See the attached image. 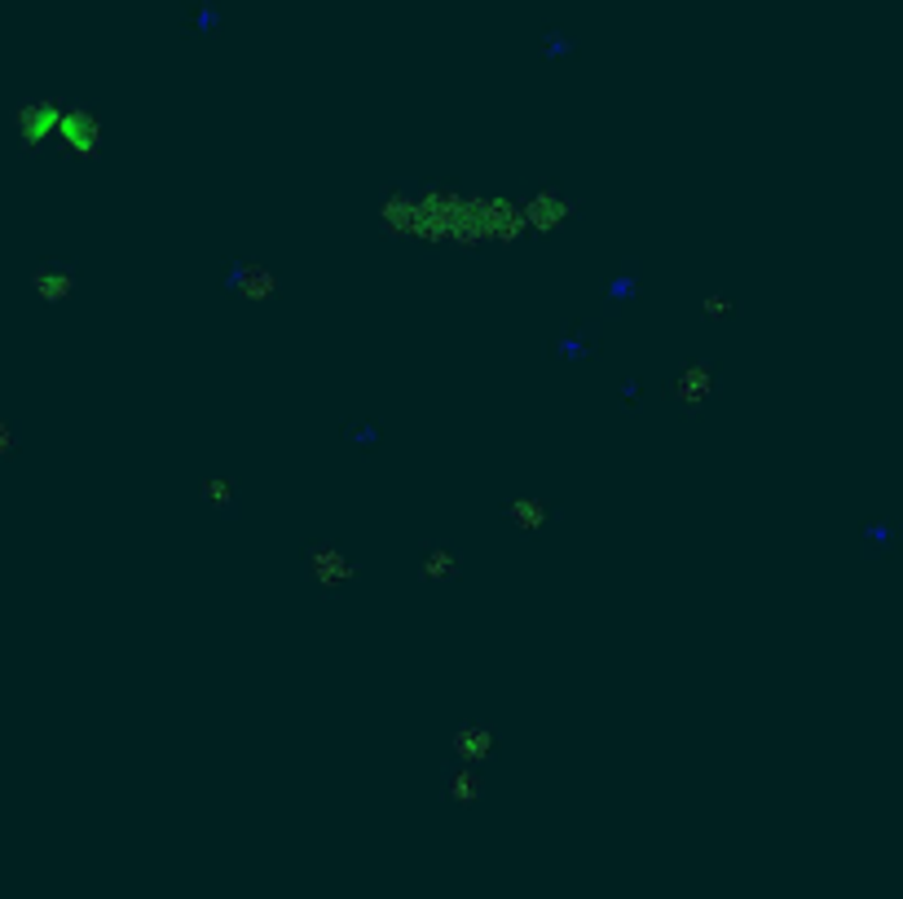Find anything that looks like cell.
<instances>
[{
	"label": "cell",
	"instance_id": "obj_1",
	"mask_svg": "<svg viewBox=\"0 0 903 899\" xmlns=\"http://www.w3.org/2000/svg\"><path fill=\"white\" fill-rule=\"evenodd\" d=\"M384 229L419 242H516L529 221L525 203L512 199H467L454 190L384 195Z\"/></svg>",
	"mask_w": 903,
	"mask_h": 899
},
{
	"label": "cell",
	"instance_id": "obj_2",
	"mask_svg": "<svg viewBox=\"0 0 903 899\" xmlns=\"http://www.w3.org/2000/svg\"><path fill=\"white\" fill-rule=\"evenodd\" d=\"M309 574H313V583L322 591H340L344 583L358 578V564L340 547H331V542H313L309 547Z\"/></svg>",
	"mask_w": 903,
	"mask_h": 899
},
{
	"label": "cell",
	"instance_id": "obj_3",
	"mask_svg": "<svg viewBox=\"0 0 903 899\" xmlns=\"http://www.w3.org/2000/svg\"><path fill=\"white\" fill-rule=\"evenodd\" d=\"M521 203H525L529 234H551V229H560V225L573 216V203H568L560 190H534V195H525Z\"/></svg>",
	"mask_w": 903,
	"mask_h": 899
},
{
	"label": "cell",
	"instance_id": "obj_4",
	"mask_svg": "<svg viewBox=\"0 0 903 899\" xmlns=\"http://www.w3.org/2000/svg\"><path fill=\"white\" fill-rule=\"evenodd\" d=\"M62 115H66V111L53 107V102H27V107L18 111V137H23L27 146H40V141L58 137Z\"/></svg>",
	"mask_w": 903,
	"mask_h": 899
},
{
	"label": "cell",
	"instance_id": "obj_5",
	"mask_svg": "<svg viewBox=\"0 0 903 899\" xmlns=\"http://www.w3.org/2000/svg\"><path fill=\"white\" fill-rule=\"evenodd\" d=\"M670 392H675V401L688 405V411H697V405H705L710 392H714V371H710L705 362H688V366L675 375Z\"/></svg>",
	"mask_w": 903,
	"mask_h": 899
},
{
	"label": "cell",
	"instance_id": "obj_6",
	"mask_svg": "<svg viewBox=\"0 0 903 899\" xmlns=\"http://www.w3.org/2000/svg\"><path fill=\"white\" fill-rule=\"evenodd\" d=\"M58 137H62L71 150L89 154V150H98V141H102V124H98V115H89V111H66Z\"/></svg>",
	"mask_w": 903,
	"mask_h": 899
},
{
	"label": "cell",
	"instance_id": "obj_7",
	"mask_svg": "<svg viewBox=\"0 0 903 899\" xmlns=\"http://www.w3.org/2000/svg\"><path fill=\"white\" fill-rule=\"evenodd\" d=\"M454 750L467 767H480L489 754H494V727H459Z\"/></svg>",
	"mask_w": 903,
	"mask_h": 899
},
{
	"label": "cell",
	"instance_id": "obj_8",
	"mask_svg": "<svg viewBox=\"0 0 903 899\" xmlns=\"http://www.w3.org/2000/svg\"><path fill=\"white\" fill-rule=\"evenodd\" d=\"M463 569V560H459V551H450V547H428L424 551V560H419V574L428 578V583H446V578H454Z\"/></svg>",
	"mask_w": 903,
	"mask_h": 899
},
{
	"label": "cell",
	"instance_id": "obj_9",
	"mask_svg": "<svg viewBox=\"0 0 903 899\" xmlns=\"http://www.w3.org/2000/svg\"><path fill=\"white\" fill-rule=\"evenodd\" d=\"M32 287H36L45 300H62V296H71V291H75V274H71V270H62V265H58V270L49 265V270H36Z\"/></svg>",
	"mask_w": 903,
	"mask_h": 899
},
{
	"label": "cell",
	"instance_id": "obj_10",
	"mask_svg": "<svg viewBox=\"0 0 903 899\" xmlns=\"http://www.w3.org/2000/svg\"><path fill=\"white\" fill-rule=\"evenodd\" d=\"M234 287H238L242 296H252V300H265V296L274 291V274H269L265 265H238Z\"/></svg>",
	"mask_w": 903,
	"mask_h": 899
},
{
	"label": "cell",
	"instance_id": "obj_11",
	"mask_svg": "<svg viewBox=\"0 0 903 899\" xmlns=\"http://www.w3.org/2000/svg\"><path fill=\"white\" fill-rule=\"evenodd\" d=\"M512 525L516 529H542L547 525V503L542 499H516L512 503Z\"/></svg>",
	"mask_w": 903,
	"mask_h": 899
},
{
	"label": "cell",
	"instance_id": "obj_12",
	"mask_svg": "<svg viewBox=\"0 0 903 899\" xmlns=\"http://www.w3.org/2000/svg\"><path fill=\"white\" fill-rule=\"evenodd\" d=\"M450 794H454V798H463V802H472V798L480 794V785H476V767H467V763H463V767L450 776Z\"/></svg>",
	"mask_w": 903,
	"mask_h": 899
},
{
	"label": "cell",
	"instance_id": "obj_13",
	"mask_svg": "<svg viewBox=\"0 0 903 899\" xmlns=\"http://www.w3.org/2000/svg\"><path fill=\"white\" fill-rule=\"evenodd\" d=\"M701 313L705 317H727L731 313V300L727 296H710V300H701Z\"/></svg>",
	"mask_w": 903,
	"mask_h": 899
},
{
	"label": "cell",
	"instance_id": "obj_14",
	"mask_svg": "<svg viewBox=\"0 0 903 899\" xmlns=\"http://www.w3.org/2000/svg\"><path fill=\"white\" fill-rule=\"evenodd\" d=\"M203 499H208V503H212V499L225 503V499H229V480H221V476H216V480H203Z\"/></svg>",
	"mask_w": 903,
	"mask_h": 899
}]
</instances>
